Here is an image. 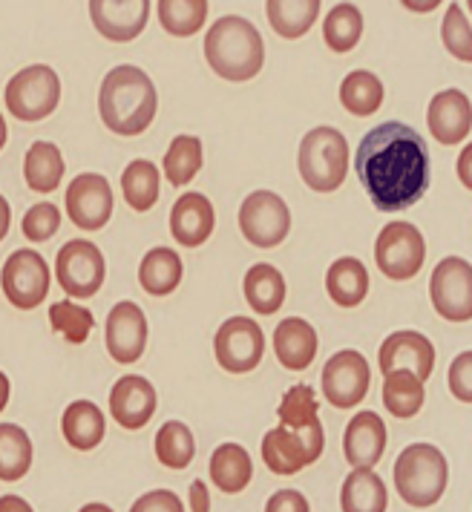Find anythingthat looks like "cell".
Masks as SVG:
<instances>
[{"instance_id": "cell-1", "label": "cell", "mask_w": 472, "mask_h": 512, "mask_svg": "<svg viewBox=\"0 0 472 512\" xmlns=\"http://www.w3.org/2000/svg\"><path fill=\"white\" fill-rule=\"evenodd\" d=\"M354 170L380 213H398L418 205L432 176L424 136L403 121H386L369 130L357 144Z\"/></svg>"}, {"instance_id": "cell-2", "label": "cell", "mask_w": 472, "mask_h": 512, "mask_svg": "<svg viewBox=\"0 0 472 512\" xmlns=\"http://www.w3.org/2000/svg\"><path fill=\"white\" fill-rule=\"evenodd\" d=\"M159 110V93L153 78L133 64H118L104 75L98 90V113L110 133L142 136Z\"/></svg>"}, {"instance_id": "cell-3", "label": "cell", "mask_w": 472, "mask_h": 512, "mask_svg": "<svg viewBox=\"0 0 472 512\" xmlns=\"http://www.w3.org/2000/svg\"><path fill=\"white\" fill-rule=\"evenodd\" d=\"M205 61L225 81H251L265 67V44L257 26L242 15H225L205 35Z\"/></svg>"}, {"instance_id": "cell-4", "label": "cell", "mask_w": 472, "mask_h": 512, "mask_svg": "<svg viewBox=\"0 0 472 512\" xmlns=\"http://www.w3.org/2000/svg\"><path fill=\"white\" fill-rule=\"evenodd\" d=\"M449 484L447 455L435 443H409L395 461V489L403 504L426 510L435 507Z\"/></svg>"}, {"instance_id": "cell-5", "label": "cell", "mask_w": 472, "mask_h": 512, "mask_svg": "<svg viewBox=\"0 0 472 512\" xmlns=\"http://www.w3.org/2000/svg\"><path fill=\"white\" fill-rule=\"evenodd\" d=\"M297 167L308 190L334 193L349 176V141L337 127L320 124L300 141Z\"/></svg>"}, {"instance_id": "cell-6", "label": "cell", "mask_w": 472, "mask_h": 512, "mask_svg": "<svg viewBox=\"0 0 472 512\" xmlns=\"http://www.w3.org/2000/svg\"><path fill=\"white\" fill-rule=\"evenodd\" d=\"M323 449H326V432L320 420L300 429L280 423L268 429L262 438V461L274 475H297L306 466L317 464Z\"/></svg>"}, {"instance_id": "cell-7", "label": "cell", "mask_w": 472, "mask_h": 512, "mask_svg": "<svg viewBox=\"0 0 472 512\" xmlns=\"http://www.w3.org/2000/svg\"><path fill=\"white\" fill-rule=\"evenodd\" d=\"M6 110L9 116L18 121H44L55 113L58 101H61V78L58 72L47 64H32L15 72L6 84Z\"/></svg>"}, {"instance_id": "cell-8", "label": "cell", "mask_w": 472, "mask_h": 512, "mask_svg": "<svg viewBox=\"0 0 472 512\" xmlns=\"http://www.w3.org/2000/svg\"><path fill=\"white\" fill-rule=\"evenodd\" d=\"M426 259V239L412 222H389L375 239V265L386 280L406 282L421 274Z\"/></svg>"}, {"instance_id": "cell-9", "label": "cell", "mask_w": 472, "mask_h": 512, "mask_svg": "<svg viewBox=\"0 0 472 512\" xmlns=\"http://www.w3.org/2000/svg\"><path fill=\"white\" fill-rule=\"evenodd\" d=\"M239 231L254 248H277L291 233V210L274 190H254L239 205Z\"/></svg>"}, {"instance_id": "cell-10", "label": "cell", "mask_w": 472, "mask_h": 512, "mask_svg": "<svg viewBox=\"0 0 472 512\" xmlns=\"http://www.w3.org/2000/svg\"><path fill=\"white\" fill-rule=\"evenodd\" d=\"M107 262L101 248L90 239H70L55 259V280L72 300H90L101 291Z\"/></svg>"}, {"instance_id": "cell-11", "label": "cell", "mask_w": 472, "mask_h": 512, "mask_svg": "<svg viewBox=\"0 0 472 512\" xmlns=\"http://www.w3.org/2000/svg\"><path fill=\"white\" fill-rule=\"evenodd\" d=\"M0 288H3V297L21 311H32L41 303H47V294L52 288V271H49L47 259L32 248L15 251L0 268Z\"/></svg>"}, {"instance_id": "cell-12", "label": "cell", "mask_w": 472, "mask_h": 512, "mask_svg": "<svg viewBox=\"0 0 472 512\" xmlns=\"http://www.w3.org/2000/svg\"><path fill=\"white\" fill-rule=\"evenodd\" d=\"M213 357L225 372H254L265 357V331L251 317H228L213 337Z\"/></svg>"}, {"instance_id": "cell-13", "label": "cell", "mask_w": 472, "mask_h": 512, "mask_svg": "<svg viewBox=\"0 0 472 512\" xmlns=\"http://www.w3.org/2000/svg\"><path fill=\"white\" fill-rule=\"evenodd\" d=\"M429 300L447 323L472 320V265L461 256H447L435 265L429 280Z\"/></svg>"}, {"instance_id": "cell-14", "label": "cell", "mask_w": 472, "mask_h": 512, "mask_svg": "<svg viewBox=\"0 0 472 512\" xmlns=\"http://www.w3.org/2000/svg\"><path fill=\"white\" fill-rule=\"evenodd\" d=\"M67 216L78 231H101L116 208V196L113 187L107 182V176L101 173H78L67 187L64 196Z\"/></svg>"}, {"instance_id": "cell-15", "label": "cell", "mask_w": 472, "mask_h": 512, "mask_svg": "<svg viewBox=\"0 0 472 512\" xmlns=\"http://www.w3.org/2000/svg\"><path fill=\"white\" fill-rule=\"evenodd\" d=\"M372 369L357 349H340L323 366V395L334 409H354L369 395Z\"/></svg>"}, {"instance_id": "cell-16", "label": "cell", "mask_w": 472, "mask_h": 512, "mask_svg": "<svg viewBox=\"0 0 472 512\" xmlns=\"http://www.w3.org/2000/svg\"><path fill=\"white\" fill-rule=\"evenodd\" d=\"M147 334H150V328H147L142 305L121 300L110 308L104 337H107V351L116 363L133 366L136 360H142L144 349H147Z\"/></svg>"}, {"instance_id": "cell-17", "label": "cell", "mask_w": 472, "mask_h": 512, "mask_svg": "<svg viewBox=\"0 0 472 512\" xmlns=\"http://www.w3.org/2000/svg\"><path fill=\"white\" fill-rule=\"evenodd\" d=\"M95 32L113 44H130L150 21V0H90Z\"/></svg>"}, {"instance_id": "cell-18", "label": "cell", "mask_w": 472, "mask_h": 512, "mask_svg": "<svg viewBox=\"0 0 472 512\" xmlns=\"http://www.w3.org/2000/svg\"><path fill=\"white\" fill-rule=\"evenodd\" d=\"M426 127L432 139L441 144H461L472 133V101L470 95L458 87H449L432 95L426 107Z\"/></svg>"}, {"instance_id": "cell-19", "label": "cell", "mask_w": 472, "mask_h": 512, "mask_svg": "<svg viewBox=\"0 0 472 512\" xmlns=\"http://www.w3.org/2000/svg\"><path fill=\"white\" fill-rule=\"evenodd\" d=\"M159 395L156 386L142 374H124L118 377L113 392H110V415L116 418L121 429H144L150 418L156 415Z\"/></svg>"}, {"instance_id": "cell-20", "label": "cell", "mask_w": 472, "mask_h": 512, "mask_svg": "<svg viewBox=\"0 0 472 512\" xmlns=\"http://www.w3.org/2000/svg\"><path fill=\"white\" fill-rule=\"evenodd\" d=\"M378 366L383 374L406 369L429 380L435 369V346L421 331H395L380 343Z\"/></svg>"}, {"instance_id": "cell-21", "label": "cell", "mask_w": 472, "mask_h": 512, "mask_svg": "<svg viewBox=\"0 0 472 512\" xmlns=\"http://www.w3.org/2000/svg\"><path fill=\"white\" fill-rule=\"evenodd\" d=\"M216 228V210L205 193L188 190L182 193L170 210V233L182 248H199L211 239Z\"/></svg>"}, {"instance_id": "cell-22", "label": "cell", "mask_w": 472, "mask_h": 512, "mask_svg": "<svg viewBox=\"0 0 472 512\" xmlns=\"http://www.w3.org/2000/svg\"><path fill=\"white\" fill-rule=\"evenodd\" d=\"M383 452H386V423H383V418L372 409L357 412L346 423V432H343L346 461L352 464V469L354 466L375 469V464H380V458H383Z\"/></svg>"}, {"instance_id": "cell-23", "label": "cell", "mask_w": 472, "mask_h": 512, "mask_svg": "<svg viewBox=\"0 0 472 512\" xmlns=\"http://www.w3.org/2000/svg\"><path fill=\"white\" fill-rule=\"evenodd\" d=\"M317 331L303 317H285L274 328V354L288 372H306L317 357Z\"/></svg>"}, {"instance_id": "cell-24", "label": "cell", "mask_w": 472, "mask_h": 512, "mask_svg": "<svg viewBox=\"0 0 472 512\" xmlns=\"http://www.w3.org/2000/svg\"><path fill=\"white\" fill-rule=\"evenodd\" d=\"M242 291H245V303L251 305L262 317H271L283 308L285 297H288V285H285L283 271L271 262H257L248 268L245 280H242Z\"/></svg>"}, {"instance_id": "cell-25", "label": "cell", "mask_w": 472, "mask_h": 512, "mask_svg": "<svg viewBox=\"0 0 472 512\" xmlns=\"http://www.w3.org/2000/svg\"><path fill=\"white\" fill-rule=\"evenodd\" d=\"M389 492L375 469L354 466L340 487V510L343 512H386Z\"/></svg>"}, {"instance_id": "cell-26", "label": "cell", "mask_w": 472, "mask_h": 512, "mask_svg": "<svg viewBox=\"0 0 472 512\" xmlns=\"http://www.w3.org/2000/svg\"><path fill=\"white\" fill-rule=\"evenodd\" d=\"M326 291L340 308H357L369 297V271L357 256H340L326 271Z\"/></svg>"}, {"instance_id": "cell-27", "label": "cell", "mask_w": 472, "mask_h": 512, "mask_svg": "<svg viewBox=\"0 0 472 512\" xmlns=\"http://www.w3.org/2000/svg\"><path fill=\"white\" fill-rule=\"evenodd\" d=\"M211 481L213 487L225 495H236L251 484L254 478V461L248 455V449L242 443H219L211 455Z\"/></svg>"}, {"instance_id": "cell-28", "label": "cell", "mask_w": 472, "mask_h": 512, "mask_svg": "<svg viewBox=\"0 0 472 512\" xmlns=\"http://www.w3.org/2000/svg\"><path fill=\"white\" fill-rule=\"evenodd\" d=\"M61 432H64V438H67L72 449L90 452V449H95L98 443L104 441L107 418H104V412L95 406L93 400H72L70 406L64 409Z\"/></svg>"}, {"instance_id": "cell-29", "label": "cell", "mask_w": 472, "mask_h": 512, "mask_svg": "<svg viewBox=\"0 0 472 512\" xmlns=\"http://www.w3.org/2000/svg\"><path fill=\"white\" fill-rule=\"evenodd\" d=\"M185 277V262L173 248H150L139 265V282L150 297H167L173 294Z\"/></svg>"}, {"instance_id": "cell-30", "label": "cell", "mask_w": 472, "mask_h": 512, "mask_svg": "<svg viewBox=\"0 0 472 512\" xmlns=\"http://www.w3.org/2000/svg\"><path fill=\"white\" fill-rule=\"evenodd\" d=\"M64 153L52 141H32L24 156V179L29 190L35 193H52L61 187L64 179Z\"/></svg>"}, {"instance_id": "cell-31", "label": "cell", "mask_w": 472, "mask_h": 512, "mask_svg": "<svg viewBox=\"0 0 472 512\" xmlns=\"http://www.w3.org/2000/svg\"><path fill=\"white\" fill-rule=\"evenodd\" d=\"M320 6H323V0H265V15L280 38L297 41L317 24Z\"/></svg>"}, {"instance_id": "cell-32", "label": "cell", "mask_w": 472, "mask_h": 512, "mask_svg": "<svg viewBox=\"0 0 472 512\" xmlns=\"http://www.w3.org/2000/svg\"><path fill=\"white\" fill-rule=\"evenodd\" d=\"M424 383V377H418L415 372H406V369L383 374V406H386V412L398 420L415 418L424 409Z\"/></svg>"}, {"instance_id": "cell-33", "label": "cell", "mask_w": 472, "mask_h": 512, "mask_svg": "<svg viewBox=\"0 0 472 512\" xmlns=\"http://www.w3.org/2000/svg\"><path fill=\"white\" fill-rule=\"evenodd\" d=\"M383 81H380L375 72L369 70H354L343 78L340 84V104L346 113H352L357 118H369L378 113L383 107Z\"/></svg>"}, {"instance_id": "cell-34", "label": "cell", "mask_w": 472, "mask_h": 512, "mask_svg": "<svg viewBox=\"0 0 472 512\" xmlns=\"http://www.w3.org/2000/svg\"><path fill=\"white\" fill-rule=\"evenodd\" d=\"M121 193H124V202L133 210H150L159 202V193H162V173L159 167L147 159H136L124 167L121 173Z\"/></svg>"}, {"instance_id": "cell-35", "label": "cell", "mask_w": 472, "mask_h": 512, "mask_svg": "<svg viewBox=\"0 0 472 512\" xmlns=\"http://www.w3.org/2000/svg\"><path fill=\"white\" fill-rule=\"evenodd\" d=\"M32 438L18 423H0V481L15 484L32 469Z\"/></svg>"}, {"instance_id": "cell-36", "label": "cell", "mask_w": 472, "mask_h": 512, "mask_svg": "<svg viewBox=\"0 0 472 512\" xmlns=\"http://www.w3.org/2000/svg\"><path fill=\"white\" fill-rule=\"evenodd\" d=\"M208 0H159V24L173 38H190L208 24Z\"/></svg>"}, {"instance_id": "cell-37", "label": "cell", "mask_w": 472, "mask_h": 512, "mask_svg": "<svg viewBox=\"0 0 472 512\" xmlns=\"http://www.w3.org/2000/svg\"><path fill=\"white\" fill-rule=\"evenodd\" d=\"M202 141L196 136H176L170 141L165 153V162H162V170H165V179L173 187H188L196 173L202 170Z\"/></svg>"}, {"instance_id": "cell-38", "label": "cell", "mask_w": 472, "mask_h": 512, "mask_svg": "<svg viewBox=\"0 0 472 512\" xmlns=\"http://www.w3.org/2000/svg\"><path fill=\"white\" fill-rule=\"evenodd\" d=\"M156 458L167 469H185L196 458V441L188 423L182 420H167L156 432Z\"/></svg>"}, {"instance_id": "cell-39", "label": "cell", "mask_w": 472, "mask_h": 512, "mask_svg": "<svg viewBox=\"0 0 472 512\" xmlns=\"http://www.w3.org/2000/svg\"><path fill=\"white\" fill-rule=\"evenodd\" d=\"M363 38V12L354 3H337L323 21V41L334 52H352Z\"/></svg>"}, {"instance_id": "cell-40", "label": "cell", "mask_w": 472, "mask_h": 512, "mask_svg": "<svg viewBox=\"0 0 472 512\" xmlns=\"http://www.w3.org/2000/svg\"><path fill=\"white\" fill-rule=\"evenodd\" d=\"M49 323H52V331L61 334V337H64L67 343H72V346L87 343V337H90V331H93L95 326L93 311L78 303L49 305Z\"/></svg>"}, {"instance_id": "cell-41", "label": "cell", "mask_w": 472, "mask_h": 512, "mask_svg": "<svg viewBox=\"0 0 472 512\" xmlns=\"http://www.w3.org/2000/svg\"><path fill=\"white\" fill-rule=\"evenodd\" d=\"M317 412H320V403H317V395H314V389L306 386V383H297V386H291L288 392L280 400V406H277V418L283 426H291V429H300V426H308V423H314L317 418Z\"/></svg>"}, {"instance_id": "cell-42", "label": "cell", "mask_w": 472, "mask_h": 512, "mask_svg": "<svg viewBox=\"0 0 472 512\" xmlns=\"http://www.w3.org/2000/svg\"><path fill=\"white\" fill-rule=\"evenodd\" d=\"M441 41L455 61L472 64V26L461 3H449L444 24H441Z\"/></svg>"}, {"instance_id": "cell-43", "label": "cell", "mask_w": 472, "mask_h": 512, "mask_svg": "<svg viewBox=\"0 0 472 512\" xmlns=\"http://www.w3.org/2000/svg\"><path fill=\"white\" fill-rule=\"evenodd\" d=\"M61 228V210L52 202H38L26 210L21 219V231L29 242H47Z\"/></svg>"}, {"instance_id": "cell-44", "label": "cell", "mask_w": 472, "mask_h": 512, "mask_svg": "<svg viewBox=\"0 0 472 512\" xmlns=\"http://www.w3.org/2000/svg\"><path fill=\"white\" fill-rule=\"evenodd\" d=\"M449 395L461 403H472V351L455 354V360L447 369Z\"/></svg>"}, {"instance_id": "cell-45", "label": "cell", "mask_w": 472, "mask_h": 512, "mask_svg": "<svg viewBox=\"0 0 472 512\" xmlns=\"http://www.w3.org/2000/svg\"><path fill=\"white\" fill-rule=\"evenodd\" d=\"M130 512H185V504L173 489H150L130 507Z\"/></svg>"}, {"instance_id": "cell-46", "label": "cell", "mask_w": 472, "mask_h": 512, "mask_svg": "<svg viewBox=\"0 0 472 512\" xmlns=\"http://www.w3.org/2000/svg\"><path fill=\"white\" fill-rule=\"evenodd\" d=\"M265 512H311V507L300 489H277L265 501Z\"/></svg>"}, {"instance_id": "cell-47", "label": "cell", "mask_w": 472, "mask_h": 512, "mask_svg": "<svg viewBox=\"0 0 472 512\" xmlns=\"http://www.w3.org/2000/svg\"><path fill=\"white\" fill-rule=\"evenodd\" d=\"M188 498H190V510L193 512H211V492H208V484L205 481H193L190 484V492H188Z\"/></svg>"}, {"instance_id": "cell-48", "label": "cell", "mask_w": 472, "mask_h": 512, "mask_svg": "<svg viewBox=\"0 0 472 512\" xmlns=\"http://www.w3.org/2000/svg\"><path fill=\"white\" fill-rule=\"evenodd\" d=\"M458 179H461V185L472 190V141L461 150V156H458Z\"/></svg>"}, {"instance_id": "cell-49", "label": "cell", "mask_w": 472, "mask_h": 512, "mask_svg": "<svg viewBox=\"0 0 472 512\" xmlns=\"http://www.w3.org/2000/svg\"><path fill=\"white\" fill-rule=\"evenodd\" d=\"M0 512H35L21 495H0Z\"/></svg>"}, {"instance_id": "cell-50", "label": "cell", "mask_w": 472, "mask_h": 512, "mask_svg": "<svg viewBox=\"0 0 472 512\" xmlns=\"http://www.w3.org/2000/svg\"><path fill=\"white\" fill-rule=\"evenodd\" d=\"M403 9L409 12H418V15H426V12H435L444 0H401Z\"/></svg>"}, {"instance_id": "cell-51", "label": "cell", "mask_w": 472, "mask_h": 512, "mask_svg": "<svg viewBox=\"0 0 472 512\" xmlns=\"http://www.w3.org/2000/svg\"><path fill=\"white\" fill-rule=\"evenodd\" d=\"M9 225H12V208H9V199H6V196H0V242L6 239Z\"/></svg>"}, {"instance_id": "cell-52", "label": "cell", "mask_w": 472, "mask_h": 512, "mask_svg": "<svg viewBox=\"0 0 472 512\" xmlns=\"http://www.w3.org/2000/svg\"><path fill=\"white\" fill-rule=\"evenodd\" d=\"M9 395H12V383H9V377L0 372V412L9 406Z\"/></svg>"}, {"instance_id": "cell-53", "label": "cell", "mask_w": 472, "mask_h": 512, "mask_svg": "<svg viewBox=\"0 0 472 512\" xmlns=\"http://www.w3.org/2000/svg\"><path fill=\"white\" fill-rule=\"evenodd\" d=\"M78 512H116L113 507H107V504H101V501H93V504H84Z\"/></svg>"}, {"instance_id": "cell-54", "label": "cell", "mask_w": 472, "mask_h": 512, "mask_svg": "<svg viewBox=\"0 0 472 512\" xmlns=\"http://www.w3.org/2000/svg\"><path fill=\"white\" fill-rule=\"evenodd\" d=\"M6 136H9V130H6V121L0 116V150L6 147Z\"/></svg>"}, {"instance_id": "cell-55", "label": "cell", "mask_w": 472, "mask_h": 512, "mask_svg": "<svg viewBox=\"0 0 472 512\" xmlns=\"http://www.w3.org/2000/svg\"><path fill=\"white\" fill-rule=\"evenodd\" d=\"M467 9H470V12H472V0H467Z\"/></svg>"}]
</instances>
